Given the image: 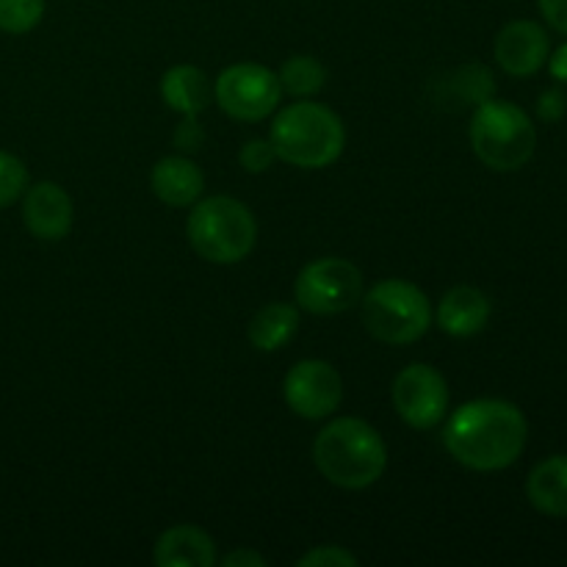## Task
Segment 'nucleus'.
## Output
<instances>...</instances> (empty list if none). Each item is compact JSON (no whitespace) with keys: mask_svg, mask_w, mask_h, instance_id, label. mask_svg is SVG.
I'll return each mask as SVG.
<instances>
[{"mask_svg":"<svg viewBox=\"0 0 567 567\" xmlns=\"http://www.w3.org/2000/svg\"><path fill=\"white\" fill-rule=\"evenodd\" d=\"M44 14V0H0V31L20 33L33 31Z\"/></svg>","mask_w":567,"mask_h":567,"instance_id":"obj_21","label":"nucleus"},{"mask_svg":"<svg viewBox=\"0 0 567 567\" xmlns=\"http://www.w3.org/2000/svg\"><path fill=\"white\" fill-rule=\"evenodd\" d=\"M158 567H210L216 565V543L197 526H172L155 543Z\"/></svg>","mask_w":567,"mask_h":567,"instance_id":"obj_15","label":"nucleus"},{"mask_svg":"<svg viewBox=\"0 0 567 567\" xmlns=\"http://www.w3.org/2000/svg\"><path fill=\"white\" fill-rule=\"evenodd\" d=\"M28 169L17 155L0 150V208H9L25 194Z\"/></svg>","mask_w":567,"mask_h":567,"instance_id":"obj_22","label":"nucleus"},{"mask_svg":"<svg viewBox=\"0 0 567 567\" xmlns=\"http://www.w3.org/2000/svg\"><path fill=\"white\" fill-rule=\"evenodd\" d=\"M316 468L343 491L371 487L388 468V446L363 419H336L316 435Z\"/></svg>","mask_w":567,"mask_h":567,"instance_id":"obj_2","label":"nucleus"},{"mask_svg":"<svg viewBox=\"0 0 567 567\" xmlns=\"http://www.w3.org/2000/svg\"><path fill=\"white\" fill-rule=\"evenodd\" d=\"M471 147L487 169L518 172L535 155L537 131L524 109L493 97L474 109Z\"/></svg>","mask_w":567,"mask_h":567,"instance_id":"obj_5","label":"nucleus"},{"mask_svg":"<svg viewBox=\"0 0 567 567\" xmlns=\"http://www.w3.org/2000/svg\"><path fill=\"white\" fill-rule=\"evenodd\" d=\"M526 498L537 513L567 518V454H554L532 468Z\"/></svg>","mask_w":567,"mask_h":567,"instance_id":"obj_17","label":"nucleus"},{"mask_svg":"<svg viewBox=\"0 0 567 567\" xmlns=\"http://www.w3.org/2000/svg\"><path fill=\"white\" fill-rule=\"evenodd\" d=\"M399 419L413 430H435L449 413V385L437 369L413 363L402 369L391 388Z\"/></svg>","mask_w":567,"mask_h":567,"instance_id":"obj_9","label":"nucleus"},{"mask_svg":"<svg viewBox=\"0 0 567 567\" xmlns=\"http://www.w3.org/2000/svg\"><path fill=\"white\" fill-rule=\"evenodd\" d=\"M491 321V299L474 286H454L437 305V327L452 338H471Z\"/></svg>","mask_w":567,"mask_h":567,"instance_id":"obj_13","label":"nucleus"},{"mask_svg":"<svg viewBox=\"0 0 567 567\" xmlns=\"http://www.w3.org/2000/svg\"><path fill=\"white\" fill-rule=\"evenodd\" d=\"M529 424L513 402L504 399H474L452 413L443 426V446L471 471H504L526 449Z\"/></svg>","mask_w":567,"mask_h":567,"instance_id":"obj_1","label":"nucleus"},{"mask_svg":"<svg viewBox=\"0 0 567 567\" xmlns=\"http://www.w3.org/2000/svg\"><path fill=\"white\" fill-rule=\"evenodd\" d=\"M540 6V14L554 31H559L567 37V0H537Z\"/></svg>","mask_w":567,"mask_h":567,"instance_id":"obj_27","label":"nucleus"},{"mask_svg":"<svg viewBox=\"0 0 567 567\" xmlns=\"http://www.w3.org/2000/svg\"><path fill=\"white\" fill-rule=\"evenodd\" d=\"M548 70H551V78L559 83H567V42L559 44L557 50H554V55H548Z\"/></svg>","mask_w":567,"mask_h":567,"instance_id":"obj_29","label":"nucleus"},{"mask_svg":"<svg viewBox=\"0 0 567 567\" xmlns=\"http://www.w3.org/2000/svg\"><path fill=\"white\" fill-rule=\"evenodd\" d=\"M293 297L308 313H343L363 299V275L343 258H319L299 271Z\"/></svg>","mask_w":567,"mask_h":567,"instance_id":"obj_7","label":"nucleus"},{"mask_svg":"<svg viewBox=\"0 0 567 567\" xmlns=\"http://www.w3.org/2000/svg\"><path fill=\"white\" fill-rule=\"evenodd\" d=\"M186 236L199 258L216 266H230L255 249L258 221L252 210L238 199L208 197L194 203L186 221Z\"/></svg>","mask_w":567,"mask_h":567,"instance_id":"obj_4","label":"nucleus"},{"mask_svg":"<svg viewBox=\"0 0 567 567\" xmlns=\"http://www.w3.org/2000/svg\"><path fill=\"white\" fill-rule=\"evenodd\" d=\"M363 324L377 341L391 347L415 343L432 327V302L408 280H382L363 293Z\"/></svg>","mask_w":567,"mask_h":567,"instance_id":"obj_6","label":"nucleus"},{"mask_svg":"<svg viewBox=\"0 0 567 567\" xmlns=\"http://www.w3.org/2000/svg\"><path fill=\"white\" fill-rule=\"evenodd\" d=\"M443 94H446L449 103L463 105H482L487 100H493L496 94V78L487 70L485 64H465L460 70H454L452 75L443 78L441 83Z\"/></svg>","mask_w":567,"mask_h":567,"instance_id":"obj_19","label":"nucleus"},{"mask_svg":"<svg viewBox=\"0 0 567 567\" xmlns=\"http://www.w3.org/2000/svg\"><path fill=\"white\" fill-rule=\"evenodd\" d=\"M172 142H175V147L181 150V153H186V155L197 153V150L205 144V131H203V125L197 122V116H183L181 125L175 127V136H172Z\"/></svg>","mask_w":567,"mask_h":567,"instance_id":"obj_25","label":"nucleus"},{"mask_svg":"<svg viewBox=\"0 0 567 567\" xmlns=\"http://www.w3.org/2000/svg\"><path fill=\"white\" fill-rule=\"evenodd\" d=\"M161 97L172 111L183 116H197L214 100V83L199 66L177 64L161 78Z\"/></svg>","mask_w":567,"mask_h":567,"instance_id":"obj_16","label":"nucleus"},{"mask_svg":"<svg viewBox=\"0 0 567 567\" xmlns=\"http://www.w3.org/2000/svg\"><path fill=\"white\" fill-rule=\"evenodd\" d=\"M269 142L277 158L299 169H324L341 158L347 127L341 116L321 103H291L271 122Z\"/></svg>","mask_w":567,"mask_h":567,"instance_id":"obj_3","label":"nucleus"},{"mask_svg":"<svg viewBox=\"0 0 567 567\" xmlns=\"http://www.w3.org/2000/svg\"><path fill=\"white\" fill-rule=\"evenodd\" d=\"M238 161H241V166L249 172V175H260V172L271 169V164L277 161V153H275V147H271V142L252 138V142L244 144Z\"/></svg>","mask_w":567,"mask_h":567,"instance_id":"obj_24","label":"nucleus"},{"mask_svg":"<svg viewBox=\"0 0 567 567\" xmlns=\"http://www.w3.org/2000/svg\"><path fill=\"white\" fill-rule=\"evenodd\" d=\"M299 330V310L286 302H271L252 316L247 327L249 343L258 352H277L286 347Z\"/></svg>","mask_w":567,"mask_h":567,"instance_id":"obj_18","label":"nucleus"},{"mask_svg":"<svg viewBox=\"0 0 567 567\" xmlns=\"http://www.w3.org/2000/svg\"><path fill=\"white\" fill-rule=\"evenodd\" d=\"M493 55L507 75L529 78L546 66L551 55V39L540 22L515 20L498 31Z\"/></svg>","mask_w":567,"mask_h":567,"instance_id":"obj_11","label":"nucleus"},{"mask_svg":"<svg viewBox=\"0 0 567 567\" xmlns=\"http://www.w3.org/2000/svg\"><path fill=\"white\" fill-rule=\"evenodd\" d=\"M299 567H358L360 559L341 546H319L297 559Z\"/></svg>","mask_w":567,"mask_h":567,"instance_id":"obj_23","label":"nucleus"},{"mask_svg":"<svg viewBox=\"0 0 567 567\" xmlns=\"http://www.w3.org/2000/svg\"><path fill=\"white\" fill-rule=\"evenodd\" d=\"M567 111V97L563 89H548L537 100V114L543 122H559Z\"/></svg>","mask_w":567,"mask_h":567,"instance_id":"obj_26","label":"nucleus"},{"mask_svg":"<svg viewBox=\"0 0 567 567\" xmlns=\"http://www.w3.org/2000/svg\"><path fill=\"white\" fill-rule=\"evenodd\" d=\"M214 97L219 109L227 116L238 122H260L277 111L282 97V86L277 72L269 66L252 64H233L216 78L214 83Z\"/></svg>","mask_w":567,"mask_h":567,"instance_id":"obj_8","label":"nucleus"},{"mask_svg":"<svg viewBox=\"0 0 567 567\" xmlns=\"http://www.w3.org/2000/svg\"><path fill=\"white\" fill-rule=\"evenodd\" d=\"M221 565H225V567H266V565H269V559L260 557L258 551H249V548H241V551L227 554V557L221 559Z\"/></svg>","mask_w":567,"mask_h":567,"instance_id":"obj_28","label":"nucleus"},{"mask_svg":"<svg viewBox=\"0 0 567 567\" xmlns=\"http://www.w3.org/2000/svg\"><path fill=\"white\" fill-rule=\"evenodd\" d=\"M150 186H153L155 197L161 203L172 205V208H188V205H194L203 197L205 177L192 158L169 155V158H161L153 166Z\"/></svg>","mask_w":567,"mask_h":567,"instance_id":"obj_14","label":"nucleus"},{"mask_svg":"<svg viewBox=\"0 0 567 567\" xmlns=\"http://www.w3.org/2000/svg\"><path fill=\"white\" fill-rule=\"evenodd\" d=\"M277 78H280L282 92L293 94V97H310V94L324 89L327 70L313 55H291L277 72Z\"/></svg>","mask_w":567,"mask_h":567,"instance_id":"obj_20","label":"nucleus"},{"mask_svg":"<svg viewBox=\"0 0 567 567\" xmlns=\"http://www.w3.org/2000/svg\"><path fill=\"white\" fill-rule=\"evenodd\" d=\"M282 396L293 415L321 421L343 402V380L324 360H299L282 382Z\"/></svg>","mask_w":567,"mask_h":567,"instance_id":"obj_10","label":"nucleus"},{"mask_svg":"<svg viewBox=\"0 0 567 567\" xmlns=\"http://www.w3.org/2000/svg\"><path fill=\"white\" fill-rule=\"evenodd\" d=\"M72 199L59 183L42 181L37 186L25 188L22 199V221L28 233L39 241H61L72 230Z\"/></svg>","mask_w":567,"mask_h":567,"instance_id":"obj_12","label":"nucleus"}]
</instances>
